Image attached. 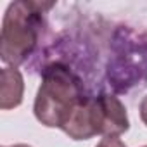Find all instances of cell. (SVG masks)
<instances>
[{
	"instance_id": "obj_1",
	"label": "cell",
	"mask_w": 147,
	"mask_h": 147,
	"mask_svg": "<svg viewBox=\"0 0 147 147\" xmlns=\"http://www.w3.org/2000/svg\"><path fill=\"white\" fill-rule=\"evenodd\" d=\"M83 80L62 61H52L42 69L33 113L49 128H64L75 111L88 97Z\"/></svg>"
},
{
	"instance_id": "obj_2",
	"label": "cell",
	"mask_w": 147,
	"mask_h": 147,
	"mask_svg": "<svg viewBox=\"0 0 147 147\" xmlns=\"http://www.w3.org/2000/svg\"><path fill=\"white\" fill-rule=\"evenodd\" d=\"M50 7L52 4H38L28 0L9 4L4 14L0 35V57L5 64L18 67L33 55L45 28L43 12Z\"/></svg>"
},
{
	"instance_id": "obj_3",
	"label": "cell",
	"mask_w": 147,
	"mask_h": 147,
	"mask_svg": "<svg viewBox=\"0 0 147 147\" xmlns=\"http://www.w3.org/2000/svg\"><path fill=\"white\" fill-rule=\"evenodd\" d=\"M106 75L116 94L147 85V33L130 26L114 30Z\"/></svg>"
},
{
	"instance_id": "obj_4",
	"label": "cell",
	"mask_w": 147,
	"mask_h": 147,
	"mask_svg": "<svg viewBox=\"0 0 147 147\" xmlns=\"http://www.w3.org/2000/svg\"><path fill=\"white\" fill-rule=\"evenodd\" d=\"M130 128L123 102L106 92L88 95L64 126V133L73 140H88L95 135L119 137Z\"/></svg>"
},
{
	"instance_id": "obj_5",
	"label": "cell",
	"mask_w": 147,
	"mask_h": 147,
	"mask_svg": "<svg viewBox=\"0 0 147 147\" xmlns=\"http://www.w3.org/2000/svg\"><path fill=\"white\" fill-rule=\"evenodd\" d=\"M24 94V80L18 67L5 66L2 69V83H0V107L4 111L21 106Z\"/></svg>"
},
{
	"instance_id": "obj_6",
	"label": "cell",
	"mask_w": 147,
	"mask_h": 147,
	"mask_svg": "<svg viewBox=\"0 0 147 147\" xmlns=\"http://www.w3.org/2000/svg\"><path fill=\"white\" fill-rule=\"evenodd\" d=\"M95 147H126V144L118 137H104Z\"/></svg>"
},
{
	"instance_id": "obj_7",
	"label": "cell",
	"mask_w": 147,
	"mask_h": 147,
	"mask_svg": "<svg viewBox=\"0 0 147 147\" xmlns=\"http://www.w3.org/2000/svg\"><path fill=\"white\" fill-rule=\"evenodd\" d=\"M138 111H140V119L144 121V125L147 126V95L142 99V102H140V107H138Z\"/></svg>"
},
{
	"instance_id": "obj_8",
	"label": "cell",
	"mask_w": 147,
	"mask_h": 147,
	"mask_svg": "<svg viewBox=\"0 0 147 147\" xmlns=\"http://www.w3.org/2000/svg\"><path fill=\"white\" fill-rule=\"evenodd\" d=\"M7 147H31V145H26V144H16V145H7Z\"/></svg>"
},
{
	"instance_id": "obj_9",
	"label": "cell",
	"mask_w": 147,
	"mask_h": 147,
	"mask_svg": "<svg viewBox=\"0 0 147 147\" xmlns=\"http://www.w3.org/2000/svg\"><path fill=\"white\" fill-rule=\"evenodd\" d=\"M144 147H147V145H144Z\"/></svg>"
}]
</instances>
